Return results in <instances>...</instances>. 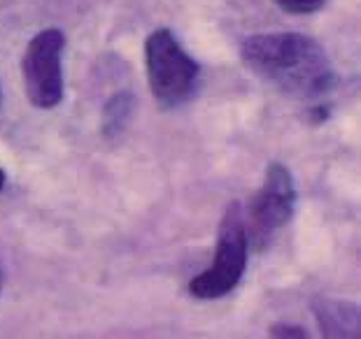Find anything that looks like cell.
<instances>
[{
    "mask_svg": "<svg viewBox=\"0 0 361 339\" xmlns=\"http://www.w3.org/2000/svg\"><path fill=\"white\" fill-rule=\"evenodd\" d=\"M243 63L280 94L314 100L338 84L326 49L303 33H259L243 42Z\"/></svg>",
    "mask_w": 361,
    "mask_h": 339,
    "instance_id": "cell-1",
    "label": "cell"
},
{
    "mask_svg": "<svg viewBox=\"0 0 361 339\" xmlns=\"http://www.w3.org/2000/svg\"><path fill=\"white\" fill-rule=\"evenodd\" d=\"M145 65L149 91L164 110L187 105L201 89L203 68L171 28H157L145 40Z\"/></svg>",
    "mask_w": 361,
    "mask_h": 339,
    "instance_id": "cell-2",
    "label": "cell"
},
{
    "mask_svg": "<svg viewBox=\"0 0 361 339\" xmlns=\"http://www.w3.org/2000/svg\"><path fill=\"white\" fill-rule=\"evenodd\" d=\"M247 230L240 203H231L219 221L214 263L189 281V293L198 300H219L238 288L247 269Z\"/></svg>",
    "mask_w": 361,
    "mask_h": 339,
    "instance_id": "cell-3",
    "label": "cell"
},
{
    "mask_svg": "<svg viewBox=\"0 0 361 339\" xmlns=\"http://www.w3.org/2000/svg\"><path fill=\"white\" fill-rule=\"evenodd\" d=\"M296 184L294 174L284 163H271L266 170L264 184L250 200L245 214V230L247 240L255 244L257 251H264L278 230H282L294 219L296 212Z\"/></svg>",
    "mask_w": 361,
    "mask_h": 339,
    "instance_id": "cell-4",
    "label": "cell"
},
{
    "mask_svg": "<svg viewBox=\"0 0 361 339\" xmlns=\"http://www.w3.org/2000/svg\"><path fill=\"white\" fill-rule=\"evenodd\" d=\"M63 49L66 33L61 28L40 30L21 58V75L30 105L37 110H54L63 103Z\"/></svg>",
    "mask_w": 361,
    "mask_h": 339,
    "instance_id": "cell-5",
    "label": "cell"
},
{
    "mask_svg": "<svg viewBox=\"0 0 361 339\" xmlns=\"http://www.w3.org/2000/svg\"><path fill=\"white\" fill-rule=\"evenodd\" d=\"M312 312L324 337L329 339L361 337V314L355 302L336 300V298H314Z\"/></svg>",
    "mask_w": 361,
    "mask_h": 339,
    "instance_id": "cell-6",
    "label": "cell"
},
{
    "mask_svg": "<svg viewBox=\"0 0 361 339\" xmlns=\"http://www.w3.org/2000/svg\"><path fill=\"white\" fill-rule=\"evenodd\" d=\"M135 110V98L130 91H119L114 94L103 107V137L105 140H119L121 133L126 130L130 117H133Z\"/></svg>",
    "mask_w": 361,
    "mask_h": 339,
    "instance_id": "cell-7",
    "label": "cell"
},
{
    "mask_svg": "<svg viewBox=\"0 0 361 339\" xmlns=\"http://www.w3.org/2000/svg\"><path fill=\"white\" fill-rule=\"evenodd\" d=\"M289 14H312L326 5V0H275Z\"/></svg>",
    "mask_w": 361,
    "mask_h": 339,
    "instance_id": "cell-8",
    "label": "cell"
},
{
    "mask_svg": "<svg viewBox=\"0 0 361 339\" xmlns=\"http://www.w3.org/2000/svg\"><path fill=\"white\" fill-rule=\"evenodd\" d=\"M271 337H296V339H303L308 337L305 328L301 326H287V323H278V326L271 328Z\"/></svg>",
    "mask_w": 361,
    "mask_h": 339,
    "instance_id": "cell-9",
    "label": "cell"
},
{
    "mask_svg": "<svg viewBox=\"0 0 361 339\" xmlns=\"http://www.w3.org/2000/svg\"><path fill=\"white\" fill-rule=\"evenodd\" d=\"M5 181H7V174H5V170L0 167V191L5 188Z\"/></svg>",
    "mask_w": 361,
    "mask_h": 339,
    "instance_id": "cell-10",
    "label": "cell"
},
{
    "mask_svg": "<svg viewBox=\"0 0 361 339\" xmlns=\"http://www.w3.org/2000/svg\"><path fill=\"white\" fill-rule=\"evenodd\" d=\"M3 286H5V272H3V265H0V293H3Z\"/></svg>",
    "mask_w": 361,
    "mask_h": 339,
    "instance_id": "cell-11",
    "label": "cell"
},
{
    "mask_svg": "<svg viewBox=\"0 0 361 339\" xmlns=\"http://www.w3.org/2000/svg\"><path fill=\"white\" fill-rule=\"evenodd\" d=\"M0 103H3V89H0Z\"/></svg>",
    "mask_w": 361,
    "mask_h": 339,
    "instance_id": "cell-12",
    "label": "cell"
}]
</instances>
